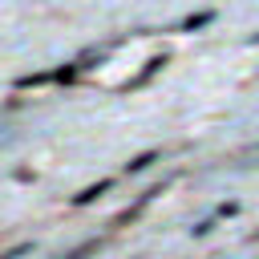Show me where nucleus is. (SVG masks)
Here are the masks:
<instances>
[{
    "label": "nucleus",
    "instance_id": "nucleus-1",
    "mask_svg": "<svg viewBox=\"0 0 259 259\" xmlns=\"http://www.w3.org/2000/svg\"><path fill=\"white\" fill-rule=\"evenodd\" d=\"M101 190H109V182H97V186H89V190H81V194H77L73 202H77V206H85V202H93V198H97Z\"/></svg>",
    "mask_w": 259,
    "mask_h": 259
},
{
    "label": "nucleus",
    "instance_id": "nucleus-2",
    "mask_svg": "<svg viewBox=\"0 0 259 259\" xmlns=\"http://www.w3.org/2000/svg\"><path fill=\"white\" fill-rule=\"evenodd\" d=\"M150 162H154V154H142V158H134V162H130V170H146Z\"/></svg>",
    "mask_w": 259,
    "mask_h": 259
},
{
    "label": "nucleus",
    "instance_id": "nucleus-3",
    "mask_svg": "<svg viewBox=\"0 0 259 259\" xmlns=\"http://www.w3.org/2000/svg\"><path fill=\"white\" fill-rule=\"evenodd\" d=\"M255 239H259V231H255Z\"/></svg>",
    "mask_w": 259,
    "mask_h": 259
}]
</instances>
